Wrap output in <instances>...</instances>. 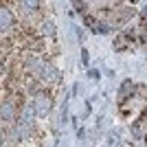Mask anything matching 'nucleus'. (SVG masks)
Instances as JSON below:
<instances>
[{"mask_svg":"<svg viewBox=\"0 0 147 147\" xmlns=\"http://www.w3.org/2000/svg\"><path fill=\"white\" fill-rule=\"evenodd\" d=\"M81 59H84V66H88V61H90V57H88V51H81Z\"/></svg>","mask_w":147,"mask_h":147,"instance_id":"12","label":"nucleus"},{"mask_svg":"<svg viewBox=\"0 0 147 147\" xmlns=\"http://www.w3.org/2000/svg\"><path fill=\"white\" fill-rule=\"evenodd\" d=\"M33 108H35V114H40V117H46L51 112V99L44 97V94H37L35 97V103H33Z\"/></svg>","mask_w":147,"mask_h":147,"instance_id":"2","label":"nucleus"},{"mask_svg":"<svg viewBox=\"0 0 147 147\" xmlns=\"http://www.w3.org/2000/svg\"><path fill=\"white\" fill-rule=\"evenodd\" d=\"M11 117H13V108L9 103H2V121L9 123V121H11Z\"/></svg>","mask_w":147,"mask_h":147,"instance_id":"6","label":"nucleus"},{"mask_svg":"<svg viewBox=\"0 0 147 147\" xmlns=\"http://www.w3.org/2000/svg\"><path fill=\"white\" fill-rule=\"evenodd\" d=\"M127 37H132V35H119V37H117V42H114V46H117V49L121 51L123 46L127 44Z\"/></svg>","mask_w":147,"mask_h":147,"instance_id":"8","label":"nucleus"},{"mask_svg":"<svg viewBox=\"0 0 147 147\" xmlns=\"http://www.w3.org/2000/svg\"><path fill=\"white\" fill-rule=\"evenodd\" d=\"M145 141H147V138H145Z\"/></svg>","mask_w":147,"mask_h":147,"instance_id":"15","label":"nucleus"},{"mask_svg":"<svg viewBox=\"0 0 147 147\" xmlns=\"http://www.w3.org/2000/svg\"><path fill=\"white\" fill-rule=\"evenodd\" d=\"M73 7H75V9H77V11H84V9H86L81 0H73Z\"/></svg>","mask_w":147,"mask_h":147,"instance_id":"11","label":"nucleus"},{"mask_svg":"<svg viewBox=\"0 0 147 147\" xmlns=\"http://www.w3.org/2000/svg\"><path fill=\"white\" fill-rule=\"evenodd\" d=\"M141 40H143V42H147V26H145V29H141Z\"/></svg>","mask_w":147,"mask_h":147,"instance_id":"13","label":"nucleus"},{"mask_svg":"<svg viewBox=\"0 0 147 147\" xmlns=\"http://www.w3.org/2000/svg\"><path fill=\"white\" fill-rule=\"evenodd\" d=\"M132 16H134L132 9H119V11H117V18L112 20V22H114V26H117V24H121V22H127Z\"/></svg>","mask_w":147,"mask_h":147,"instance_id":"3","label":"nucleus"},{"mask_svg":"<svg viewBox=\"0 0 147 147\" xmlns=\"http://www.w3.org/2000/svg\"><path fill=\"white\" fill-rule=\"evenodd\" d=\"M92 29L97 31V33H110V24H97V22H94Z\"/></svg>","mask_w":147,"mask_h":147,"instance_id":"9","label":"nucleus"},{"mask_svg":"<svg viewBox=\"0 0 147 147\" xmlns=\"http://www.w3.org/2000/svg\"><path fill=\"white\" fill-rule=\"evenodd\" d=\"M35 70H37V75H40L44 81H59V73H57V68L49 66V64H40Z\"/></svg>","mask_w":147,"mask_h":147,"instance_id":"1","label":"nucleus"},{"mask_svg":"<svg viewBox=\"0 0 147 147\" xmlns=\"http://www.w3.org/2000/svg\"><path fill=\"white\" fill-rule=\"evenodd\" d=\"M9 24H11V13L2 7V31H7V26H9Z\"/></svg>","mask_w":147,"mask_h":147,"instance_id":"7","label":"nucleus"},{"mask_svg":"<svg viewBox=\"0 0 147 147\" xmlns=\"http://www.w3.org/2000/svg\"><path fill=\"white\" fill-rule=\"evenodd\" d=\"M143 16H147V7H145V9H143Z\"/></svg>","mask_w":147,"mask_h":147,"instance_id":"14","label":"nucleus"},{"mask_svg":"<svg viewBox=\"0 0 147 147\" xmlns=\"http://www.w3.org/2000/svg\"><path fill=\"white\" fill-rule=\"evenodd\" d=\"M24 9H37L40 7V0H22Z\"/></svg>","mask_w":147,"mask_h":147,"instance_id":"10","label":"nucleus"},{"mask_svg":"<svg viewBox=\"0 0 147 147\" xmlns=\"http://www.w3.org/2000/svg\"><path fill=\"white\" fill-rule=\"evenodd\" d=\"M55 31H57V26H55V22H51V20H46L42 24V33L44 35H55Z\"/></svg>","mask_w":147,"mask_h":147,"instance_id":"5","label":"nucleus"},{"mask_svg":"<svg viewBox=\"0 0 147 147\" xmlns=\"http://www.w3.org/2000/svg\"><path fill=\"white\" fill-rule=\"evenodd\" d=\"M132 92H134V84H132V81H123L121 90H119V99H125L127 94H132Z\"/></svg>","mask_w":147,"mask_h":147,"instance_id":"4","label":"nucleus"}]
</instances>
